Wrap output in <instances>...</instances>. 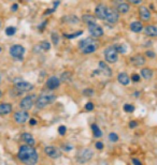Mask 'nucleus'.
<instances>
[{"label":"nucleus","instance_id":"obj_1","mask_svg":"<svg viewBox=\"0 0 157 165\" xmlns=\"http://www.w3.org/2000/svg\"><path fill=\"white\" fill-rule=\"evenodd\" d=\"M18 158L26 165H36L38 162V153L32 148V146H22L18 150Z\"/></svg>","mask_w":157,"mask_h":165},{"label":"nucleus","instance_id":"obj_2","mask_svg":"<svg viewBox=\"0 0 157 165\" xmlns=\"http://www.w3.org/2000/svg\"><path fill=\"white\" fill-rule=\"evenodd\" d=\"M79 46H80L82 53H84V54H91V53H94L98 47L95 40H91V39H89V38L81 41Z\"/></svg>","mask_w":157,"mask_h":165},{"label":"nucleus","instance_id":"obj_3","mask_svg":"<svg viewBox=\"0 0 157 165\" xmlns=\"http://www.w3.org/2000/svg\"><path fill=\"white\" fill-rule=\"evenodd\" d=\"M56 97L54 95H51V93H44V95H41L38 98L36 102V105L38 108H43L46 105H48L50 103H53L55 101Z\"/></svg>","mask_w":157,"mask_h":165},{"label":"nucleus","instance_id":"obj_4","mask_svg":"<svg viewBox=\"0 0 157 165\" xmlns=\"http://www.w3.org/2000/svg\"><path fill=\"white\" fill-rule=\"evenodd\" d=\"M14 87H15L17 90H20L21 92H24V91H30L32 88H34V85H31L30 83L28 81H25L23 79L18 78V79H15L14 81Z\"/></svg>","mask_w":157,"mask_h":165},{"label":"nucleus","instance_id":"obj_5","mask_svg":"<svg viewBox=\"0 0 157 165\" xmlns=\"http://www.w3.org/2000/svg\"><path fill=\"white\" fill-rule=\"evenodd\" d=\"M105 58L108 62L114 64L117 61V50L115 47H108L105 50Z\"/></svg>","mask_w":157,"mask_h":165},{"label":"nucleus","instance_id":"obj_6","mask_svg":"<svg viewBox=\"0 0 157 165\" xmlns=\"http://www.w3.org/2000/svg\"><path fill=\"white\" fill-rule=\"evenodd\" d=\"M24 53H25V48L23 47L20 44H15V45H12L11 48H10V54H11L12 57L17 59H22Z\"/></svg>","mask_w":157,"mask_h":165},{"label":"nucleus","instance_id":"obj_7","mask_svg":"<svg viewBox=\"0 0 157 165\" xmlns=\"http://www.w3.org/2000/svg\"><path fill=\"white\" fill-rule=\"evenodd\" d=\"M93 156V152L89 149H84L80 151V153L77 154V162L79 163H85L88 162Z\"/></svg>","mask_w":157,"mask_h":165},{"label":"nucleus","instance_id":"obj_8","mask_svg":"<svg viewBox=\"0 0 157 165\" xmlns=\"http://www.w3.org/2000/svg\"><path fill=\"white\" fill-rule=\"evenodd\" d=\"M105 19L109 24H115L119 20V11L114 9H108Z\"/></svg>","mask_w":157,"mask_h":165},{"label":"nucleus","instance_id":"obj_9","mask_svg":"<svg viewBox=\"0 0 157 165\" xmlns=\"http://www.w3.org/2000/svg\"><path fill=\"white\" fill-rule=\"evenodd\" d=\"M34 95H27L21 101L20 105H21V108H23L24 111H27V109L31 108L32 104H34Z\"/></svg>","mask_w":157,"mask_h":165},{"label":"nucleus","instance_id":"obj_10","mask_svg":"<svg viewBox=\"0 0 157 165\" xmlns=\"http://www.w3.org/2000/svg\"><path fill=\"white\" fill-rule=\"evenodd\" d=\"M88 30H89V32H91V36H94L95 38H99V36H101L103 34L102 28H101L99 25H97V24L89 25L88 26Z\"/></svg>","mask_w":157,"mask_h":165},{"label":"nucleus","instance_id":"obj_11","mask_svg":"<svg viewBox=\"0 0 157 165\" xmlns=\"http://www.w3.org/2000/svg\"><path fill=\"white\" fill-rule=\"evenodd\" d=\"M107 12H108V9L105 8V5H97V8H96L95 10V15L96 17L99 18V19H105V17H107Z\"/></svg>","mask_w":157,"mask_h":165},{"label":"nucleus","instance_id":"obj_12","mask_svg":"<svg viewBox=\"0 0 157 165\" xmlns=\"http://www.w3.org/2000/svg\"><path fill=\"white\" fill-rule=\"evenodd\" d=\"M45 153L48 154L50 158H53V159H57L60 156V151L58 148L54 147V146H48V147L44 149Z\"/></svg>","mask_w":157,"mask_h":165},{"label":"nucleus","instance_id":"obj_13","mask_svg":"<svg viewBox=\"0 0 157 165\" xmlns=\"http://www.w3.org/2000/svg\"><path fill=\"white\" fill-rule=\"evenodd\" d=\"M29 118V115H28L27 112L23 111V112H17V113L14 114V120L18 123H25L26 121Z\"/></svg>","mask_w":157,"mask_h":165},{"label":"nucleus","instance_id":"obj_14","mask_svg":"<svg viewBox=\"0 0 157 165\" xmlns=\"http://www.w3.org/2000/svg\"><path fill=\"white\" fill-rule=\"evenodd\" d=\"M59 84H60L59 79L57 78V77H55V76L50 77V78L48 79V81H46V86H48V89H51V90L58 88Z\"/></svg>","mask_w":157,"mask_h":165},{"label":"nucleus","instance_id":"obj_15","mask_svg":"<svg viewBox=\"0 0 157 165\" xmlns=\"http://www.w3.org/2000/svg\"><path fill=\"white\" fill-rule=\"evenodd\" d=\"M21 138H22V140L25 143L26 145H28V146H34V137H32L31 134L23 133V134H22V136H21Z\"/></svg>","mask_w":157,"mask_h":165},{"label":"nucleus","instance_id":"obj_16","mask_svg":"<svg viewBox=\"0 0 157 165\" xmlns=\"http://www.w3.org/2000/svg\"><path fill=\"white\" fill-rule=\"evenodd\" d=\"M99 71H100L102 74L107 75V76H111L112 75V70L105 64V62H102V61L99 62Z\"/></svg>","mask_w":157,"mask_h":165},{"label":"nucleus","instance_id":"obj_17","mask_svg":"<svg viewBox=\"0 0 157 165\" xmlns=\"http://www.w3.org/2000/svg\"><path fill=\"white\" fill-rule=\"evenodd\" d=\"M131 62L134 64V66L140 67V66H143V64H145V59H144L141 55H137V56H134L131 58Z\"/></svg>","mask_w":157,"mask_h":165},{"label":"nucleus","instance_id":"obj_18","mask_svg":"<svg viewBox=\"0 0 157 165\" xmlns=\"http://www.w3.org/2000/svg\"><path fill=\"white\" fill-rule=\"evenodd\" d=\"M12 112V105L9 103L0 104V115H8Z\"/></svg>","mask_w":157,"mask_h":165},{"label":"nucleus","instance_id":"obj_19","mask_svg":"<svg viewBox=\"0 0 157 165\" xmlns=\"http://www.w3.org/2000/svg\"><path fill=\"white\" fill-rule=\"evenodd\" d=\"M139 13H140V16L143 20H148L151 17V13L145 7H141L139 10Z\"/></svg>","mask_w":157,"mask_h":165},{"label":"nucleus","instance_id":"obj_20","mask_svg":"<svg viewBox=\"0 0 157 165\" xmlns=\"http://www.w3.org/2000/svg\"><path fill=\"white\" fill-rule=\"evenodd\" d=\"M146 36H157V27L155 26H146L145 29H144Z\"/></svg>","mask_w":157,"mask_h":165},{"label":"nucleus","instance_id":"obj_21","mask_svg":"<svg viewBox=\"0 0 157 165\" xmlns=\"http://www.w3.org/2000/svg\"><path fill=\"white\" fill-rule=\"evenodd\" d=\"M117 79H119L120 83H121L122 85H124V86L128 85L129 84V81H130V78L128 77V75L126 74V73H120Z\"/></svg>","mask_w":157,"mask_h":165},{"label":"nucleus","instance_id":"obj_22","mask_svg":"<svg viewBox=\"0 0 157 165\" xmlns=\"http://www.w3.org/2000/svg\"><path fill=\"white\" fill-rule=\"evenodd\" d=\"M83 22L84 23H86L87 25H93V24H96V18L94 17L93 15H91V14H85L84 16L82 17Z\"/></svg>","mask_w":157,"mask_h":165},{"label":"nucleus","instance_id":"obj_23","mask_svg":"<svg viewBox=\"0 0 157 165\" xmlns=\"http://www.w3.org/2000/svg\"><path fill=\"white\" fill-rule=\"evenodd\" d=\"M142 24L140 22H134V23L130 24V29L134 32H140L142 30Z\"/></svg>","mask_w":157,"mask_h":165},{"label":"nucleus","instance_id":"obj_24","mask_svg":"<svg viewBox=\"0 0 157 165\" xmlns=\"http://www.w3.org/2000/svg\"><path fill=\"white\" fill-rule=\"evenodd\" d=\"M117 11L120 12V13H127L128 11H129V5H127V3H120L119 5H117Z\"/></svg>","mask_w":157,"mask_h":165},{"label":"nucleus","instance_id":"obj_25","mask_svg":"<svg viewBox=\"0 0 157 165\" xmlns=\"http://www.w3.org/2000/svg\"><path fill=\"white\" fill-rule=\"evenodd\" d=\"M64 22H67V23H70V24H77L79 23V18L74 15H70V16H66L64 17Z\"/></svg>","mask_w":157,"mask_h":165},{"label":"nucleus","instance_id":"obj_26","mask_svg":"<svg viewBox=\"0 0 157 165\" xmlns=\"http://www.w3.org/2000/svg\"><path fill=\"white\" fill-rule=\"evenodd\" d=\"M141 75L143 78L145 79H150L151 77H152L153 75V72L152 70H150V69H142L141 70Z\"/></svg>","mask_w":157,"mask_h":165},{"label":"nucleus","instance_id":"obj_27","mask_svg":"<svg viewBox=\"0 0 157 165\" xmlns=\"http://www.w3.org/2000/svg\"><path fill=\"white\" fill-rule=\"evenodd\" d=\"M91 130H93L94 136H95V137H100V136H102V132H101V130L98 128L97 125H91Z\"/></svg>","mask_w":157,"mask_h":165},{"label":"nucleus","instance_id":"obj_28","mask_svg":"<svg viewBox=\"0 0 157 165\" xmlns=\"http://www.w3.org/2000/svg\"><path fill=\"white\" fill-rule=\"evenodd\" d=\"M40 47L42 48L43 50H48L51 48V44L48 43V42H42V43H40Z\"/></svg>","mask_w":157,"mask_h":165},{"label":"nucleus","instance_id":"obj_29","mask_svg":"<svg viewBox=\"0 0 157 165\" xmlns=\"http://www.w3.org/2000/svg\"><path fill=\"white\" fill-rule=\"evenodd\" d=\"M16 29L14 27H8L7 29H5V34L7 36H13L14 33H15Z\"/></svg>","mask_w":157,"mask_h":165},{"label":"nucleus","instance_id":"obj_30","mask_svg":"<svg viewBox=\"0 0 157 165\" xmlns=\"http://www.w3.org/2000/svg\"><path fill=\"white\" fill-rule=\"evenodd\" d=\"M124 111H125L126 113H132V112L134 111V107L130 104H125L124 105Z\"/></svg>","mask_w":157,"mask_h":165},{"label":"nucleus","instance_id":"obj_31","mask_svg":"<svg viewBox=\"0 0 157 165\" xmlns=\"http://www.w3.org/2000/svg\"><path fill=\"white\" fill-rule=\"evenodd\" d=\"M62 81L68 83V81H70V73H67V72L62 73Z\"/></svg>","mask_w":157,"mask_h":165},{"label":"nucleus","instance_id":"obj_32","mask_svg":"<svg viewBox=\"0 0 157 165\" xmlns=\"http://www.w3.org/2000/svg\"><path fill=\"white\" fill-rule=\"evenodd\" d=\"M109 139L111 140V142L115 143V142H117V140H119V136H117V134H116V133H110Z\"/></svg>","mask_w":157,"mask_h":165},{"label":"nucleus","instance_id":"obj_33","mask_svg":"<svg viewBox=\"0 0 157 165\" xmlns=\"http://www.w3.org/2000/svg\"><path fill=\"white\" fill-rule=\"evenodd\" d=\"M52 40H53V43H54L55 45L58 44V40H59V38H58V36H57L56 32H53L52 33Z\"/></svg>","mask_w":157,"mask_h":165},{"label":"nucleus","instance_id":"obj_34","mask_svg":"<svg viewBox=\"0 0 157 165\" xmlns=\"http://www.w3.org/2000/svg\"><path fill=\"white\" fill-rule=\"evenodd\" d=\"M82 34V31H79L77 33H73V34H65V36L68 39H73V38H77V36H81Z\"/></svg>","mask_w":157,"mask_h":165},{"label":"nucleus","instance_id":"obj_35","mask_svg":"<svg viewBox=\"0 0 157 165\" xmlns=\"http://www.w3.org/2000/svg\"><path fill=\"white\" fill-rule=\"evenodd\" d=\"M66 131H67V129L65 125H60V127L58 128V133H59L60 135H65V134H66Z\"/></svg>","mask_w":157,"mask_h":165},{"label":"nucleus","instance_id":"obj_36","mask_svg":"<svg viewBox=\"0 0 157 165\" xmlns=\"http://www.w3.org/2000/svg\"><path fill=\"white\" fill-rule=\"evenodd\" d=\"M83 93H84L85 95H87V97H91V95H94V90L93 89H85Z\"/></svg>","mask_w":157,"mask_h":165},{"label":"nucleus","instance_id":"obj_37","mask_svg":"<svg viewBox=\"0 0 157 165\" xmlns=\"http://www.w3.org/2000/svg\"><path fill=\"white\" fill-rule=\"evenodd\" d=\"M93 108H94V104L93 103H91V102H88V103L85 105V109H86V111L91 112V111H93Z\"/></svg>","mask_w":157,"mask_h":165},{"label":"nucleus","instance_id":"obj_38","mask_svg":"<svg viewBox=\"0 0 157 165\" xmlns=\"http://www.w3.org/2000/svg\"><path fill=\"white\" fill-rule=\"evenodd\" d=\"M131 79H132V81H140V76H139V74H132V77H131Z\"/></svg>","mask_w":157,"mask_h":165},{"label":"nucleus","instance_id":"obj_39","mask_svg":"<svg viewBox=\"0 0 157 165\" xmlns=\"http://www.w3.org/2000/svg\"><path fill=\"white\" fill-rule=\"evenodd\" d=\"M96 148L99 150H102L103 149V144L101 142H97L96 143Z\"/></svg>","mask_w":157,"mask_h":165},{"label":"nucleus","instance_id":"obj_40","mask_svg":"<svg viewBox=\"0 0 157 165\" xmlns=\"http://www.w3.org/2000/svg\"><path fill=\"white\" fill-rule=\"evenodd\" d=\"M116 50H117V52H120V53H125V52H126L125 47H124L123 45H120V46H117V48H116Z\"/></svg>","mask_w":157,"mask_h":165},{"label":"nucleus","instance_id":"obj_41","mask_svg":"<svg viewBox=\"0 0 157 165\" xmlns=\"http://www.w3.org/2000/svg\"><path fill=\"white\" fill-rule=\"evenodd\" d=\"M129 2L134 3V5H140L142 2V0H128Z\"/></svg>","mask_w":157,"mask_h":165},{"label":"nucleus","instance_id":"obj_42","mask_svg":"<svg viewBox=\"0 0 157 165\" xmlns=\"http://www.w3.org/2000/svg\"><path fill=\"white\" fill-rule=\"evenodd\" d=\"M137 125H138V122H137V121H131V122H130V123H129V127L131 128V129H134V128H136Z\"/></svg>","mask_w":157,"mask_h":165},{"label":"nucleus","instance_id":"obj_43","mask_svg":"<svg viewBox=\"0 0 157 165\" xmlns=\"http://www.w3.org/2000/svg\"><path fill=\"white\" fill-rule=\"evenodd\" d=\"M132 163H134V165H142L138 159H132Z\"/></svg>","mask_w":157,"mask_h":165},{"label":"nucleus","instance_id":"obj_44","mask_svg":"<svg viewBox=\"0 0 157 165\" xmlns=\"http://www.w3.org/2000/svg\"><path fill=\"white\" fill-rule=\"evenodd\" d=\"M146 56H148L150 58H154L155 54H154L153 52H150V50H148V52H146Z\"/></svg>","mask_w":157,"mask_h":165},{"label":"nucleus","instance_id":"obj_45","mask_svg":"<svg viewBox=\"0 0 157 165\" xmlns=\"http://www.w3.org/2000/svg\"><path fill=\"white\" fill-rule=\"evenodd\" d=\"M29 123H30V125H37V120L36 119H30Z\"/></svg>","mask_w":157,"mask_h":165},{"label":"nucleus","instance_id":"obj_46","mask_svg":"<svg viewBox=\"0 0 157 165\" xmlns=\"http://www.w3.org/2000/svg\"><path fill=\"white\" fill-rule=\"evenodd\" d=\"M17 8H18L17 5H12V11H16V10H17Z\"/></svg>","mask_w":157,"mask_h":165},{"label":"nucleus","instance_id":"obj_47","mask_svg":"<svg viewBox=\"0 0 157 165\" xmlns=\"http://www.w3.org/2000/svg\"><path fill=\"white\" fill-rule=\"evenodd\" d=\"M2 97V92H1V90H0V98Z\"/></svg>","mask_w":157,"mask_h":165},{"label":"nucleus","instance_id":"obj_48","mask_svg":"<svg viewBox=\"0 0 157 165\" xmlns=\"http://www.w3.org/2000/svg\"><path fill=\"white\" fill-rule=\"evenodd\" d=\"M0 28H1V22H0Z\"/></svg>","mask_w":157,"mask_h":165},{"label":"nucleus","instance_id":"obj_49","mask_svg":"<svg viewBox=\"0 0 157 165\" xmlns=\"http://www.w3.org/2000/svg\"><path fill=\"white\" fill-rule=\"evenodd\" d=\"M0 52H1V47H0Z\"/></svg>","mask_w":157,"mask_h":165},{"label":"nucleus","instance_id":"obj_50","mask_svg":"<svg viewBox=\"0 0 157 165\" xmlns=\"http://www.w3.org/2000/svg\"><path fill=\"white\" fill-rule=\"evenodd\" d=\"M0 81H1V77H0Z\"/></svg>","mask_w":157,"mask_h":165}]
</instances>
